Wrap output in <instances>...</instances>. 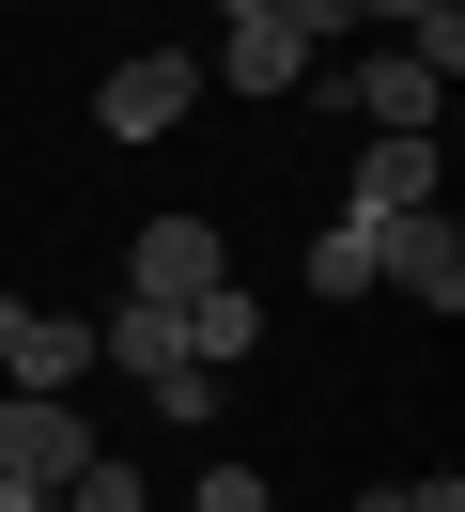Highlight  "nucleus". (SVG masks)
<instances>
[{"label":"nucleus","instance_id":"8","mask_svg":"<svg viewBox=\"0 0 465 512\" xmlns=\"http://www.w3.org/2000/svg\"><path fill=\"white\" fill-rule=\"evenodd\" d=\"M202 78H217V94H295V78H310V32H295V16H233Z\"/></svg>","mask_w":465,"mask_h":512},{"label":"nucleus","instance_id":"17","mask_svg":"<svg viewBox=\"0 0 465 512\" xmlns=\"http://www.w3.org/2000/svg\"><path fill=\"white\" fill-rule=\"evenodd\" d=\"M0 512H47V497H16V481H0Z\"/></svg>","mask_w":465,"mask_h":512},{"label":"nucleus","instance_id":"7","mask_svg":"<svg viewBox=\"0 0 465 512\" xmlns=\"http://www.w3.org/2000/svg\"><path fill=\"white\" fill-rule=\"evenodd\" d=\"M419 202H450L434 187V125H388V140H357V187H341V218H419Z\"/></svg>","mask_w":465,"mask_h":512},{"label":"nucleus","instance_id":"5","mask_svg":"<svg viewBox=\"0 0 465 512\" xmlns=\"http://www.w3.org/2000/svg\"><path fill=\"white\" fill-rule=\"evenodd\" d=\"M78 466H93V419H78V404H31V388H16V404H0V481H16V497H62Z\"/></svg>","mask_w":465,"mask_h":512},{"label":"nucleus","instance_id":"14","mask_svg":"<svg viewBox=\"0 0 465 512\" xmlns=\"http://www.w3.org/2000/svg\"><path fill=\"white\" fill-rule=\"evenodd\" d=\"M357 512H465V481H388V497H357Z\"/></svg>","mask_w":465,"mask_h":512},{"label":"nucleus","instance_id":"16","mask_svg":"<svg viewBox=\"0 0 465 512\" xmlns=\"http://www.w3.org/2000/svg\"><path fill=\"white\" fill-rule=\"evenodd\" d=\"M217 16H279V0H217Z\"/></svg>","mask_w":465,"mask_h":512},{"label":"nucleus","instance_id":"4","mask_svg":"<svg viewBox=\"0 0 465 512\" xmlns=\"http://www.w3.org/2000/svg\"><path fill=\"white\" fill-rule=\"evenodd\" d=\"M372 280H403L419 311H465V218L419 202V218H372Z\"/></svg>","mask_w":465,"mask_h":512},{"label":"nucleus","instance_id":"9","mask_svg":"<svg viewBox=\"0 0 465 512\" xmlns=\"http://www.w3.org/2000/svg\"><path fill=\"white\" fill-rule=\"evenodd\" d=\"M326 94L357 109V125H434V109H450V78H434V63H403V47H388V63H341Z\"/></svg>","mask_w":465,"mask_h":512},{"label":"nucleus","instance_id":"3","mask_svg":"<svg viewBox=\"0 0 465 512\" xmlns=\"http://www.w3.org/2000/svg\"><path fill=\"white\" fill-rule=\"evenodd\" d=\"M186 109H202V63H186V47H140V63L93 78V140H171Z\"/></svg>","mask_w":465,"mask_h":512},{"label":"nucleus","instance_id":"12","mask_svg":"<svg viewBox=\"0 0 465 512\" xmlns=\"http://www.w3.org/2000/svg\"><path fill=\"white\" fill-rule=\"evenodd\" d=\"M47 512H155V497H140V466H109V450H93V466H78V481H62V497H47Z\"/></svg>","mask_w":465,"mask_h":512},{"label":"nucleus","instance_id":"1","mask_svg":"<svg viewBox=\"0 0 465 512\" xmlns=\"http://www.w3.org/2000/svg\"><path fill=\"white\" fill-rule=\"evenodd\" d=\"M93 357H109V373H140V388H155V419H217V373L186 357V326H171V311H140V295H109V311H93Z\"/></svg>","mask_w":465,"mask_h":512},{"label":"nucleus","instance_id":"11","mask_svg":"<svg viewBox=\"0 0 465 512\" xmlns=\"http://www.w3.org/2000/svg\"><path fill=\"white\" fill-rule=\"evenodd\" d=\"M310 295H372V233H357V218L310 233Z\"/></svg>","mask_w":465,"mask_h":512},{"label":"nucleus","instance_id":"10","mask_svg":"<svg viewBox=\"0 0 465 512\" xmlns=\"http://www.w3.org/2000/svg\"><path fill=\"white\" fill-rule=\"evenodd\" d=\"M171 326H186V357H202V373H233V357L264 342V295H248V280H202V295H186Z\"/></svg>","mask_w":465,"mask_h":512},{"label":"nucleus","instance_id":"2","mask_svg":"<svg viewBox=\"0 0 465 512\" xmlns=\"http://www.w3.org/2000/svg\"><path fill=\"white\" fill-rule=\"evenodd\" d=\"M78 373H93V311H31V295H0V388L78 404Z\"/></svg>","mask_w":465,"mask_h":512},{"label":"nucleus","instance_id":"13","mask_svg":"<svg viewBox=\"0 0 465 512\" xmlns=\"http://www.w3.org/2000/svg\"><path fill=\"white\" fill-rule=\"evenodd\" d=\"M186 512H279V497H264L248 466H202V481H186Z\"/></svg>","mask_w":465,"mask_h":512},{"label":"nucleus","instance_id":"15","mask_svg":"<svg viewBox=\"0 0 465 512\" xmlns=\"http://www.w3.org/2000/svg\"><path fill=\"white\" fill-rule=\"evenodd\" d=\"M279 16H295V32H310V47H326V32H341V16H357V0H279Z\"/></svg>","mask_w":465,"mask_h":512},{"label":"nucleus","instance_id":"6","mask_svg":"<svg viewBox=\"0 0 465 512\" xmlns=\"http://www.w3.org/2000/svg\"><path fill=\"white\" fill-rule=\"evenodd\" d=\"M202 280H233L217 218H140V249H124V295H140V311H186Z\"/></svg>","mask_w":465,"mask_h":512}]
</instances>
